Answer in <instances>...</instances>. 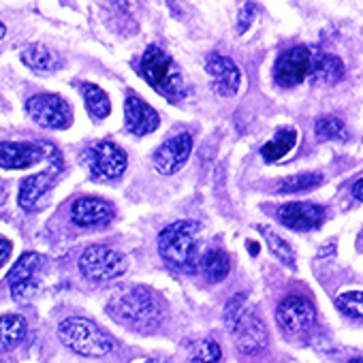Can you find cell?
Wrapping results in <instances>:
<instances>
[{
    "mask_svg": "<svg viewBox=\"0 0 363 363\" xmlns=\"http://www.w3.org/2000/svg\"><path fill=\"white\" fill-rule=\"evenodd\" d=\"M276 323H278V327L282 329L284 335L301 337V335L310 333V329L314 327L316 310L306 297L289 295L276 308Z\"/></svg>",
    "mask_w": 363,
    "mask_h": 363,
    "instance_id": "7",
    "label": "cell"
},
{
    "mask_svg": "<svg viewBox=\"0 0 363 363\" xmlns=\"http://www.w3.org/2000/svg\"><path fill=\"white\" fill-rule=\"evenodd\" d=\"M141 73L158 94L171 101H179L186 96L184 77H182L173 58L164 54L158 45H150L145 50L141 58Z\"/></svg>",
    "mask_w": 363,
    "mask_h": 363,
    "instance_id": "4",
    "label": "cell"
},
{
    "mask_svg": "<svg viewBox=\"0 0 363 363\" xmlns=\"http://www.w3.org/2000/svg\"><path fill=\"white\" fill-rule=\"evenodd\" d=\"M255 22V5L252 3H244L242 9H240V24H238V30L240 33H246L250 28V24Z\"/></svg>",
    "mask_w": 363,
    "mask_h": 363,
    "instance_id": "32",
    "label": "cell"
},
{
    "mask_svg": "<svg viewBox=\"0 0 363 363\" xmlns=\"http://www.w3.org/2000/svg\"><path fill=\"white\" fill-rule=\"evenodd\" d=\"M48 156L45 145L28 141H0V167L28 169Z\"/></svg>",
    "mask_w": 363,
    "mask_h": 363,
    "instance_id": "12",
    "label": "cell"
},
{
    "mask_svg": "<svg viewBox=\"0 0 363 363\" xmlns=\"http://www.w3.org/2000/svg\"><path fill=\"white\" fill-rule=\"evenodd\" d=\"M325 208L310 201L284 203L278 210V220L293 231H314L325 223Z\"/></svg>",
    "mask_w": 363,
    "mask_h": 363,
    "instance_id": "11",
    "label": "cell"
},
{
    "mask_svg": "<svg viewBox=\"0 0 363 363\" xmlns=\"http://www.w3.org/2000/svg\"><path fill=\"white\" fill-rule=\"evenodd\" d=\"M246 246H248V250H250L252 255H257V252H259V244H257V242H248Z\"/></svg>",
    "mask_w": 363,
    "mask_h": 363,
    "instance_id": "35",
    "label": "cell"
},
{
    "mask_svg": "<svg viewBox=\"0 0 363 363\" xmlns=\"http://www.w3.org/2000/svg\"><path fill=\"white\" fill-rule=\"evenodd\" d=\"M26 335V318L20 314L0 316V352L13 350Z\"/></svg>",
    "mask_w": 363,
    "mask_h": 363,
    "instance_id": "20",
    "label": "cell"
},
{
    "mask_svg": "<svg viewBox=\"0 0 363 363\" xmlns=\"http://www.w3.org/2000/svg\"><path fill=\"white\" fill-rule=\"evenodd\" d=\"M248 314H250V310H248V295L246 293L233 295L225 303V308H223V323H225L227 331L238 333Z\"/></svg>",
    "mask_w": 363,
    "mask_h": 363,
    "instance_id": "24",
    "label": "cell"
},
{
    "mask_svg": "<svg viewBox=\"0 0 363 363\" xmlns=\"http://www.w3.org/2000/svg\"><path fill=\"white\" fill-rule=\"evenodd\" d=\"M312 62H314V56L308 48H303V45L291 48L289 52H284L278 58V62L274 67L276 84L282 88H293V86L301 84L306 77H310Z\"/></svg>",
    "mask_w": 363,
    "mask_h": 363,
    "instance_id": "9",
    "label": "cell"
},
{
    "mask_svg": "<svg viewBox=\"0 0 363 363\" xmlns=\"http://www.w3.org/2000/svg\"><path fill=\"white\" fill-rule=\"evenodd\" d=\"M314 135L318 141H344L348 137L346 126L335 116H323L314 124Z\"/></svg>",
    "mask_w": 363,
    "mask_h": 363,
    "instance_id": "27",
    "label": "cell"
},
{
    "mask_svg": "<svg viewBox=\"0 0 363 363\" xmlns=\"http://www.w3.org/2000/svg\"><path fill=\"white\" fill-rule=\"evenodd\" d=\"M86 162L92 177L96 179H118L128 164L126 152L113 141H99L86 152Z\"/></svg>",
    "mask_w": 363,
    "mask_h": 363,
    "instance_id": "8",
    "label": "cell"
},
{
    "mask_svg": "<svg viewBox=\"0 0 363 363\" xmlns=\"http://www.w3.org/2000/svg\"><path fill=\"white\" fill-rule=\"evenodd\" d=\"M323 184V175L320 173H299V175H291L278 182V193H303V191H312L316 186Z\"/></svg>",
    "mask_w": 363,
    "mask_h": 363,
    "instance_id": "26",
    "label": "cell"
},
{
    "mask_svg": "<svg viewBox=\"0 0 363 363\" xmlns=\"http://www.w3.org/2000/svg\"><path fill=\"white\" fill-rule=\"evenodd\" d=\"M263 235H265V240H267V246H269V250H272V255L282 263V265H286V267H291V269H295V252H293V248L289 246V242L286 240H282L278 233H274V231H269V229H259Z\"/></svg>",
    "mask_w": 363,
    "mask_h": 363,
    "instance_id": "28",
    "label": "cell"
},
{
    "mask_svg": "<svg viewBox=\"0 0 363 363\" xmlns=\"http://www.w3.org/2000/svg\"><path fill=\"white\" fill-rule=\"evenodd\" d=\"M60 342L82 357H105L113 350V340L94 320L84 316H69L58 325Z\"/></svg>",
    "mask_w": 363,
    "mask_h": 363,
    "instance_id": "3",
    "label": "cell"
},
{
    "mask_svg": "<svg viewBox=\"0 0 363 363\" xmlns=\"http://www.w3.org/2000/svg\"><path fill=\"white\" fill-rule=\"evenodd\" d=\"M45 263V257L39 255V252H26L18 259V263L13 265V269L9 272L7 276V282L11 286L16 284H24V282H30V280H37V272L43 267Z\"/></svg>",
    "mask_w": 363,
    "mask_h": 363,
    "instance_id": "21",
    "label": "cell"
},
{
    "mask_svg": "<svg viewBox=\"0 0 363 363\" xmlns=\"http://www.w3.org/2000/svg\"><path fill=\"white\" fill-rule=\"evenodd\" d=\"M238 350L244 354H252L259 352L261 348L267 346V327L263 323V318L255 312H250L244 320V325L238 331Z\"/></svg>",
    "mask_w": 363,
    "mask_h": 363,
    "instance_id": "17",
    "label": "cell"
},
{
    "mask_svg": "<svg viewBox=\"0 0 363 363\" xmlns=\"http://www.w3.org/2000/svg\"><path fill=\"white\" fill-rule=\"evenodd\" d=\"M199 272L208 282H223L231 272V261L223 250H208L201 259Z\"/></svg>",
    "mask_w": 363,
    "mask_h": 363,
    "instance_id": "23",
    "label": "cell"
},
{
    "mask_svg": "<svg viewBox=\"0 0 363 363\" xmlns=\"http://www.w3.org/2000/svg\"><path fill=\"white\" fill-rule=\"evenodd\" d=\"M223 359V348L216 340H199L191 346L193 363H218Z\"/></svg>",
    "mask_w": 363,
    "mask_h": 363,
    "instance_id": "29",
    "label": "cell"
},
{
    "mask_svg": "<svg viewBox=\"0 0 363 363\" xmlns=\"http://www.w3.org/2000/svg\"><path fill=\"white\" fill-rule=\"evenodd\" d=\"M352 195H354V199L363 201V177L354 182V186H352Z\"/></svg>",
    "mask_w": 363,
    "mask_h": 363,
    "instance_id": "34",
    "label": "cell"
},
{
    "mask_svg": "<svg viewBox=\"0 0 363 363\" xmlns=\"http://www.w3.org/2000/svg\"><path fill=\"white\" fill-rule=\"evenodd\" d=\"M208 73L212 75L214 79V90L223 96H233L238 94L240 90V84H242V71L240 67L227 58V56H210L208 58Z\"/></svg>",
    "mask_w": 363,
    "mask_h": 363,
    "instance_id": "15",
    "label": "cell"
},
{
    "mask_svg": "<svg viewBox=\"0 0 363 363\" xmlns=\"http://www.w3.org/2000/svg\"><path fill=\"white\" fill-rule=\"evenodd\" d=\"M107 314L128 329L150 333L162 320V306L145 286H120L107 301Z\"/></svg>",
    "mask_w": 363,
    "mask_h": 363,
    "instance_id": "1",
    "label": "cell"
},
{
    "mask_svg": "<svg viewBox=\"0 0 363 363\" xmlns=\"http://www.w3.org/2000/svg\"><path fill=\"white\" fill-rule=\"evenodd\" d=\"M145 363H160V361H156V359H147Z\"/></svg>",
    "mask_w": 363,
    "mask_h": 363,
    "instance_id": "38",
    "label": "cell"
},
{
    "mask_svg": "<svg viewBox=\"0 0 363 363\" xmlns=\"http://www.w3.org/2000/svg\"><path fill=\"white\" fill-rule=\"evenodd\" d=\"M22 62L35 71V73H41V75H48V73H54L60 69V56L50 50L48 45L43 43H30L22 50Z\"/></svg>",
    "mask_w": 363,
    "mask_h": 363,
    "instance_id": "18",
    "label": "cell"
},
{
    "mask_svg": "<svg viewBox=\"0 0 363 363\" xmlns=\"http://www.w3.org/2000/svg\"><path fill=\"white\" fill-rule=\"evenodd\" d=\"M26 113L43 128L62 130L73 122V109L60 94H35L26 101Z\"/></svg>",
    "mask_w": 363,
    "mask_h": 363,
    "instance_id": "6",
    "label": "cell"
},
{
    "mask_svg": "<svg viewBox=\"0 0 363 363\" xmlns=\"http://www.w3.org/2000/svg\"><path fill=\"white\" fill-rule=\"evenodd\" d=\"M295 143H297V130L284 126V128H280V130L274 135V139H272L269 143H265V145L261 147V156H263L267 162H276V160L284 158V156L295 147Z\"/></svg>",
    "mask_w": 363,
    "mask_h": 363,
    "instance_id": "22",
    "label": "cell"
},
{
    "mask_svg": "<svg viewBox=\"0 0 363 363\" xmlns=\"http://www.w3.org/2000/svg\"><path fill=\"white\" fill-rule=\"evenodd\" d=\"M199 231L201 225L195 220H177L164 227L158 235V252L162 261L182 272V274H195L201 265V248H199Z\"/></svg>",
    "mask_w": 363,
    "mask_h": 363,
    "instance_id": "2",
    "label": "cell"
},
{
    "mask_svg": "<svg viewBox=\"0 0 363 363\" xmlns=\"http://www.w3.org/2000/svg\"><path fill=\"white\" fill-rule=\"evenodd\" d=\"M348 363H363V357H354V359H350Z\"/></svg>",
    "mask_w": 363,
    "mask_h": 363,
    "instance_id": "37",
    "label": "cell"
},
{
    "mask_svg": "<svg viewBox=\"0 0 363 363\" xmlns=\"http://www.w3.org/2000/svg\"><path fill=\"white\" fill-rule=\"evenodd\" d=\"M335 306L346 316L363 320V291H346V293L337 295Z\"/></svg>",
    "mask_w": 363,
    "mask_h": 363,
    "instance_id": "30",
    "label": "cell"
},
{
    "mask_svg": "<svg viewBox=\"0 0 363 363\" xmlns=\"http://www.w3.org/2000/svg\"><path fill=\"white\" fill-rule=\"evenodd\" d=\"M52 186H54V173H50V171L28 175V177L22 182V186H20V197H18L22 210H26V212L39 210V208L43 206L45 195L52 191Z\"/></svg>",
    "mask_w": 363,
    "mask_h": 363,
    "instance_id": "16",
    "label": "cell"
},
{
    "mask_svg": "<svg viewBox=\"0 0 363 363\" xmlns=\"http://www.w3.org/2000/svg\"><path fill=\"white\" fill-rule=\"evenodd\" d=\"M82 94H84L88 111L96 120H103L111 113V101H109L107 92L103 88H99L96 84H82Z\"/></svg>",
    "mask_w": 363,
    "mask_h": 363,
    "instance_id": "25",
    "label": "cell"
},
{
    "mask_svg": "<svg viewBox=\"0 0 363 363\" xmlns=\"http://www.w3.org/2000/svg\"><path fill=\"white\" fill-rule=\"evenodd\" d=\"M124 122L126 128L137 137L150 135L160 126L158 111L137 94H128V99L124 101Z\"/></svg>",
    "mask_w": 363,
    "mask_h": 363,
    "instance_id": "13",
    "label": "cell"
},
{
    "mask_svg": "<svg viewBox=\"0 0 363 363\" xmlns=\"http://www.w3.org/2000/svg\"><path fill=\"white\" fill-rule=\"evenodd\" d=\"M344 77V62L337 56L331 54H320L314 58L312 62V71H310V79L314 84H325V86H333Z\"/></svg>",
    "mask_w": 363,
    "mask_h": 363,
    "instance_id": "19",
    "label": "cell"
},
{
    "mask_svg": "<svg viewBox=\"0 0 363 363\" xmlns=\"http://www.w3.org/2000/svg\"><path fill=\"white\" fill-rule=\"evenodd\" d=\"M116 210L99 197H82L71 208V218L79 227H105L113 220Z\"/></svg>",
    "mask_w": 363,
    "mask_h": 363,
    "instance_id": "14",
    "label": "cell"
},
{
    "mask_svg": "<svg viewBox=\"0 0 363 363\" xmlns=\"http://www.w3.org/2000/svg\"><path fill=\"white\" fill-rule=\"evenodd\" d=\"M11 250H13V246H11V242H9V240H0V267H3V265L7 263V259H9Z\"/></svg>",
    "mask_w": 363,
    "mask_h": 363,
    "instance_id": "33",
    "label": "cell"
},
{
    "mask_svg": "<svg viewBox=\"0 0 363 363\" xmlns=\"http://www.w3.org/2000/svg\"><path fill=\"white\" fill-rule=\"evenodd\" d=\"M79 272L92 282H109L126 274V257L109 246H88L79 257Z\"/></svg>",
    "mask_w": 363,
    "mask_h": 363,
    "instance_id": "5",
    "label": "cell"
},
{
    "mask_svg": "<svg viewBox=\"0 0 363 363\" xmlns=\"http://www.w3.org/2000/svg\"><path fill=\"white\" fill-rule=\"evenodd\" d=\"M39 293V282L37 280H30V282H24V284H16L11 286V297L18 301V303H28L37 297Z\"/></svg>",
    "mask_w": 363,
    "mask_h": 363,
    "instance_id": "31",
    "label": "cell"
},
{
    "mask_svg": "<svg viewBox=\"0 0 363 363\" xmlns=\"http://www.w3.org/2000/svg\"><path fill=\"white\" fill-rule=\"evenodd\" d=\"M5 35H7V26L0 22V39H5Z\"/></svg>",
    "mask_w": 363,
    "mask_h": 363,
    "instance_id": "36",
    "label": "cell"
},
{
    "mask_svg": "<svg viewBox=\"0 0 363 363\" xmlns=\"http://www.w3.org/2000/svg\"><path fill=\"white\" fill-rule=\"evenodd\" d=\"M193 152V137L189 133H179L171 139H167L156 152H154V169L160 175H173L186 164Z\"/></svg>",
    "mask_w": 363,
    "mask_h": 363,
    "instance_id": "10",
    "label": "cell"
}]
</instances>
